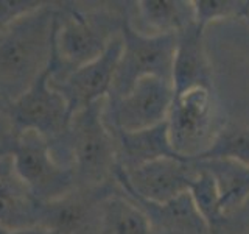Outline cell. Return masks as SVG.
Instances as JSON below:
<instances>
[{"mask_svg":"<svg viewBox=\"0 0 249 234\" xmlns=\"http://www.w3.org/2000/svg\"><path fill=\"white\" fill-rule=\"evenodd\" d=\"M53 72L54 66L50 57L49 64L30 88L8 103V117L14 136L25 131H36L52 142L66 131L72 116L66 98L50 86Z\"/></svg>","mask_w":249,"mask_h":234,"instance_id":"52a82bcc","label":"cell"},{"mask_svg":"<svg viewBox=\"0 0 249 234\" xmlns=\"http://www.w3.org/2000/svg\"><path fill=\"white\" fill-rule=\"evenodd\" d=\"M175 98L171 81L143 77L128 96H107L103 105V122L109 131H140L167 120Z\"/></svg>","mask_w":249,"mask_h":234,"instance_id":"ba28073f","label":"cell"},{"mask_svg":"<svg viewBox=\"0 0 249 234\" xmlns=\"http://www.w3.org/2000/svg\"><path fill=\"white\" fill-rule=\"evenodd\" d=\"M198 175L192 159L162 158L128 172L115 167L114 179L124 194L162 205L189 192Z\"/></svg>","mask_w":249,"mask_h":234,"instance_id":"9c48e42d","label":"cell"},{"mask_svg":"<svg viewBox=\"0 0 249 234\" xmlns=\"http://www.w3.org/2000/svg\"><path fill=\"white\" fill-rule=\"evenodd\" d=\"M123 195L134 201L150 218L153 234H209L207 222L195 205L190 191L162 205L124 192Z\"/></svg>","mask_w":249,"mask_h":234,"instance_id":"5bb4252c","label":"cell"},{"mask_svg":"<svg viewBox=\"0 0 249 234\" xmlns=\"http://www.w3.org/2000/svg\"><path fill=\"white\" fill-rule=\"evenodd\" d=\"M0 234H54L50 230H45L42 226H36V228H27V230H3L0 228Z\"/></svg>","mask_w":249,"mask_h":234,"instance_id":"603a6c76","label":"cell"},{"mask_svg":"<svg viewBox=\"0 0 249 234\" xmlns=\"http://www.w3.org/2000/svg\"><path fill=\"white\" fill-rule=\"evenodd\" d=\"M199 170L213 178L218 192V208L232 213L249 200V167L231 159H192Z\"/></svg>","mask_w":249,"mask_h":234,"instance_id":"9a60e30c","label":"cell"},{"mask_svg":"<svg viewBox=\"0 0 249 234\" xmlns=\"http://www.w3.org/2000/svg\"><path fill=\"white\" fill-rule=\"evenodd\" d=\"M136 5L139 23L137 27H132L143 35L153 36L179 33L195 22V10L192 2H182V0H142Z\"/></svg>","mask_w":249,"mask_h":234,"instance_id":"2e32d148","label":"cell"},{"mask_svg":"<svg viewBox=\"0 0 249 234\" xmlns=\"http://www.w3.org/2000/svg\"><path fill=\"white\" fill-rule=\"evenodd\" d=\"M124 16L112 11H83L59 6L52 42L54 72L59 80L78 67L89 64L105 53L107 45L122 31Z\"/></svg>","mask_w":249,"mask_h":234,"instance_id":"3957f363","label":"cell"},{"mask_svg":"<svg viewBox=\"0 0 249 234\" xmlns=\"http://www.w3.org/2000/svg\"><path fill=\"white\" fill-rule=\"evenodd\" d=\"M196 159H231L249 167V127L226 123L212 145Z\"/></svg>","mask_w":249,"mask_h":234,"instance_id":"ac0fdd59","label":"cell"},{"mask_svg":"<svg viewBox=\"0 0 249 234\" xmlns=\"http://www.w3.org/2000/svg\"><path fill=\"white\" fill-rule=\"evenodd\" d=\"M10 156L16 175L39 201H56L78 189L73 170L54 161L49 140L36 131L14 136Z\"/></svg>","mask_w":249,"mask_h":234,"instance_id":"8992f818","label":"cell"},{"mask_svg":"<svg viewBox=\"0 0 249 234\" xmlns=\"http://www.w3.org/2000/svg\"><path fill=\"white\" fill-rule=\"evenodd\" d=\"M246 18H248V19H249V11H248V16H246Z\"/></svg>","mask_w":249,"mask_h":234,"instance_id":"d4e9b609","label":"cell"},{"mask_svg":"<svg viewBox=\"0 0 249 234\" xmlns=\"http://www.w3.org/2000/svg\"><path fill=\"white\" fill-rule=\"evenodd\" d=\"M122 47V36L119 35L95 61L78 67L59 80L50 78L52 88L66 98L70 116L109 96Z\"/></svg>","mask_w":249,"mask_h":234,"instance_id":"30bf717a","label":"cell"},{"mask_svg":"<svg viewBox=\"0 0 249 234\" xmlns=\"http://www.w3.org/2000/svg\"><path fill=\"white\" fill-rule=\"evenodd\" d=\"M224 125L213 91L202 88L175 96L167 116L170 144L185 159L204 153Z\"/></svg>","mask_w":249,"mask_h":234,"instance_id":"5b68a950","label":"cell"},{"mask_svg":"<svg viewBox=\"0 0 249 234\" xmlns=\"http://www.w3.org/2000/svg\"><path fill=\"white\" fill-rule=\"evenodd\" d=\"M45 203L39 201L13 169L11 156L0 158V228L27 230L42 223Z\"/></svg>","mask_w":249,"mask_h":234,"instance_id":"8fae6325","label":"cell"},{"mask_svg":"<svg viewBox=\"0 0 249 234\" xmlns=\"http://www.w3.org/2000/svg\"><path fill=\"white\" fill-rule=\"evenodd\" d=\"M209 226V234H243L249 230V200L243 206L232 211V213H221L206 218Z\"/></svg>","mask_w":249,"mask_h":234,"instance_id":"ffe728a7","label":"cell"},{"mask_svg":"<svg viewBox=\"0 0 249 234\" xmlns=\"http://www.w3.org/2000/svg\"><path fill=\"white\" fill-rule=\"evenodd\" d=\"M53 5L45 2L0 30V97L8 103L20 97L49 64L59 14Z\"/></svg>","mask_w":249,"mask_h":234,"instance_id":"6da1fadb","label":"cell"},{"mask_svg":"<svg viewBox=\"0 0 249 234\" xmlns=\"http://www.w3.org/2000/svg\"><path fill=\"white\" fill-rule=\"evenodd\" d=\"M105 100L75 113L66 131L49 142L54 161L73 170L78 189L114 179L117 158L112 135L103 122Z\"/></svg>","mask_w":249,"mask_h":234,"instance_id":"7a4b0ae2","label":"cell"},{"mask_svg":"<svg viewBox=\"0 0 249 234\" xmlns=\"http://www.w3.org/2000/svg\"><path fill=\"white\" fill-rule=\"evenodd\" d=\"M44 3L45 2H37V0H33V2L30 0H0V30L8 27L20 16L42 6Z\"/></svg>","mask_w":249,"mask_h":234,"instance_id":"44dd1931","label":"cell"},{"mask_svg":"<svg viewBox=\"0 0 249 234\" xmlns=\"http://www.w3.org/2000/svg\"><path fill=\"white\" fill-rule=\"evenodd\" d=\"M100 234H153L150 218L122 189L114 191L100 203Z\"/></svg>","mask_w":249,"mask_h":234,"instance_id":"e0dca14e","label":"cell"},{"mask_svg":"<svg viewBox=\"0 0 249 234\" xmlns=\"http://www.w3.org/2000/svg\"><path fill=\"white\" fill-rule=\"evenodd\" d=\"M122 53L117 62L111 97H123L134 89L143 77H158L171 81V70L178 44V33L143 35L131 23L129 14H124L122 25Z\"/></svg>","mask_w":249,"mask_h":234,"instance_id":"277c9868","label":"cell"},{"mask_svg":"<svg viewBox=\"0 0 249 234\" xmlns=\"http://www.w3.org/2000/svg\"><path fill=\"white\" fill-rule=\"evenodd\" d=\"M204 27L193 22L178 33V44L171 70V84L175 96L192 89L213 91L212 70L204 52Z\"/></svg>","mask_w":249,"mask_h":234,"instance_id":"7c38bea8","label":"cell"},{"mask_svg":"<svg viewBox=\"0 0 249 234\" xmlns=\"http://www.w3.org/2000/svg\"><path fill=\"white\" fill-rule=\"evenodd\" d=\"M195 22L206 27L209 22L218 19H229L235 16L246 18L249 11V2L241 0H195Z\"/></svg>","mask_w":249,"mask_h":234,"instance_id":"d6986e66","label":"cell"},{"mask_svg":"<svg viewBox=\"0 0 249 234\" xmlns=\"http://www.w3.org/2000/svg\"><path fill=\"white\" fill-rule=\"evenodd\" d=\"M14 139L10 117H8V101L0 97V145L10 147Z\"/></svg>","mask_w":249,"mask_h":234,"instance_id":"7402d4cb","label":"cell"},{"mask_svg":"<svg viewBox=\"0 0 249 234\" xmlns=\"http://www.w3.org/2000/svg\"><path fill=\"white\" fill-rule=\"evenodd\" d=\"M117 167L128 172L162 158H181L170 144L167 120L140 131H111ZM185 159V158H184Z\"/></svg>","mask_w":249,"mask_h":234,"instance_id":"4fadbf2b","label":"cell"},{"mask_svg":"<svg viewBox=\"0 0 249 234\" xmlns=\"http://www.w3.org/2000/svg\"><path fill=\"white\" fill-rule=\"evenodd\" d=\"M10 155V147H5V145H0V158H3V156Z\"/></svg>","mask_w":249,"mask_h":234,"instance_id":"cb8c5ba5","label":"cell"}]
</instances>
